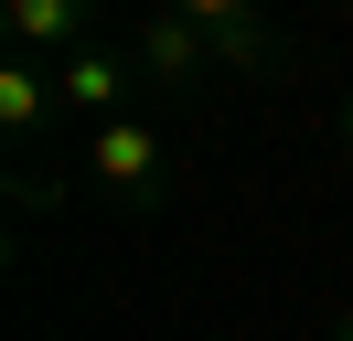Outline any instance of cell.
<instances>
[{
  "mask_svg": "<svg viewBox=\"0 0 353 341\" xmlns=\"http://www.w3.org/2000/svg\"><path fill=\"white\" fill-rule=\"evenodd\" d=\"M0 32H11V54H22V64H43V54L75 64V54L97 43V21H86V0H11Z\"/></svg>",
  "mask_w": 353,
  "mask_h": 341,
  "instance_id": "6",
  "label": "cell"
},
{
  "mask_svg": "<svg viewBox=\"0 0 353 341\" xmlns=\"http://www.w3.org/2000/svg\"><path fill=\"white\" fill-rule=\"evenodd\" d=\"M86 182L108 192V203H129V213H150L161 192H172V160H161V139H150V118H108V128H86Z\"/></svg>",
  "mask_w": 353,
  "mask_h": 341,
  "instance_id": "1",
  "label": "cell"
},
{
  "mask_svg": "<svg viewBox=\"0 0 353 341\" xmlns=\"http://www.w3.org/2000/svg\"><path fill=\"white\" fill-rule=\"evenodd\" d=\"M54 118H65V96H54V64H22V54H0V139H11V160H32Z\"/></svg>",
  "mask_w": 353,
  "mask_h": 341,
  "instance_id": "4",
  "label": "cell"
},
{
  "mask_svg": "<svg viewBox=\"0 0 353 341\" xmlns=\"http://www.w3.org/2000/svg\"><path fill=\"white\" fill-rule=\"evenodd\" d=\"M129 54H139V75H150V96L214 75V43L193 32V11H139V21H129Z\"/></svg>",
  "mask_w": 353,
  "mask_h": 341,
  "instance_id": "3",
  "label": "cell"
},
{
  "mask_svg": "<svg viewBox=\"0 0 353 341\" xmlns=\"http://www.w3.org/2000/svg\"><path fill=\"white\" fill-rule=\"evenodd\" d=\"M139 54H129V32L118 43H86L75 64H54V96H65V118H86V128H108V118H129V96H139Z\"/></svg>",
  "mask_w": 353,
  "mask_h": 341,
  "instance_id": "2",
  "label": "cell"
},
{
  "mask_svg": "<svg viewBox=\"0 0 353 341\" xmlns=\"http://www.w3.org/2000/svg\"><path fill=\"white\" fill-rule=\"evenodd\" d=\"M332 341H353V309H343V320H332Z\"/></svg>",
  "mask_w": 353,
  "mask_h": 341,
  "instance_id": "7",
  "label": "cell"
},
{
  "mask_svg": "<svg viewBox=\"0 0 353 341\" xmlns=\"http://www.w3.org/2000/svg\"><path fill=\"white\" fill-rule=\"evenodd\" d=\"M182 11H193V32L214 43V64H225V75H268V64L289 54V43L268 32L257 11H246V0H182Z\"/></svg>",
  "mask_w": 353,
  "mask_h": 341,
  "instance_id": "5",
  "label": "cell"
}]
</instances>
